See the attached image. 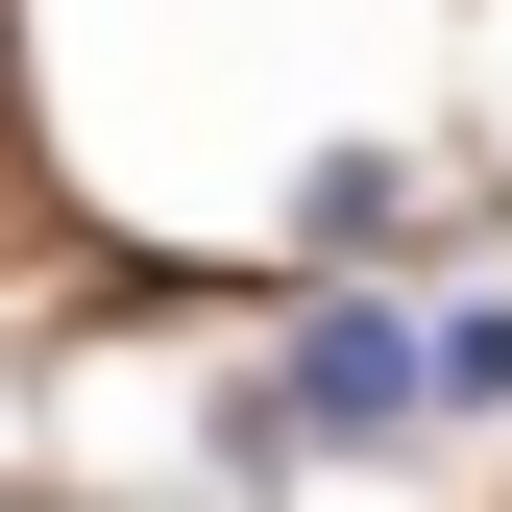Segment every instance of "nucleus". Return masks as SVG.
Segmentation results:
<instances>
[{
	"label": "nucleus",
	"instance_id": "1",
	"mask_svg": "<svg viewBox=\"0 0 512 512\" xmlns=\"http://www.w3.org/2000/svg\"><path fill=\"white\" fill-rule=\"evenodd\" d=\"M415 391H439V342H415V317H366V293H342V317L293 342V391H269V415H293V439H366V415H415Z\"/></svg>",
	"mask_w": 512,
	"mask_h": 512
}]
</instances>
